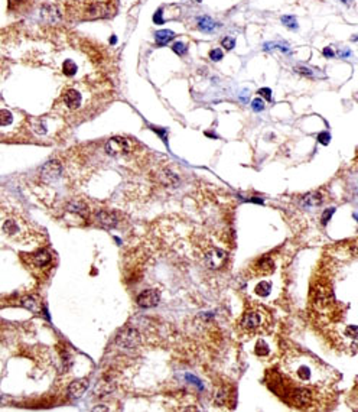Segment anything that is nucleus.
<instances>
[{"label":"nucleus","instance_id":"obj_1","mask_svg":"<svg viewBox=\"0 0 358 412\" xmlns=\"http://www.w3.org/2000/svg\"><path fill=\"white\" fill-rule=\"evenodd\" d=\"M283 367L286 375L289 376V382L295 385L310 388L324 386L326 373V370L324 369L326 366L315 356L293 352L283 359Z\"/></svg>","mask_w":358,"mask_h":412},{"label":"nucleus","instance_id":"obj_2","mask_svg":"<svg viewBox=\"0 0 358 412\" xmlns=\"http://www.w3.org/2000/svg\"><path fill=\"white\" fill-rule=\"evenodd\" d=\"M272 324V315L270 312L260 307L254 305L248 309L244 311L239 321L240 333L245 336H254V334H261L264 333Z\"/></svg>","mask_w":358,"mask_h":412},{"label":"nucleus","instance_id":"obj_3","mask_svg":"<svg viewBox=\"0 0 358 412\" xmlns=\"http://www.w3.org/2000/svg\"><path fill=\"white\" fill-rule=\"evenodd\" d=\"M20 259L33 276H48L55 265V258L48 249H38L33 253H20Z\"/></svg>","mask_w":358,"mask_h":412},{"label":"nucleus","instance_id":"obj_4","mask_svg":"<svg viewBox=\"0 0 358 412\" xmlns=\"http://www.w3.org/2000/svg\"><path fill=\"white\" fill-rule=\"evenodd\" d=\"M1 230L3 235L15 241H29V239L35 236L31 224L20 216H10L4 219Z\"/></svg>","mask_w":358,"mask_h":412},{"label":"nucleus","instance_id":"obj_5","mask_svg":"<svg viewBox=\"0 0 358 412\" xmlns=\"http://www.w3.org/2000/svg\"><path fill=\"white\" fill-rule=\"evenodd\" d=\"M106 152L110 156H114V158L124 156L130 152V142L126 137L113 136L106 142Z\"/></svg>","mask_w":358,"mask_h":412},{"label":"nucleus","instance_id":"obj_6","mask_svg":"<svg viewBox=\"0 0 358 412\" xmlns=\"http://www.w3.org/2000/svg\"><path fill=\"white\" fill-rule=\"evenodd\" d=\"M202 256H204L207 266L211 268V269H220L227 262V253L224 250L218 249V247H214V246L207 247L204 250Z\"/></svg>","mask_w":358,"mask_h":412},{"label":"nucleus","instance_id":"obj_7","mask_svg":"<svg viewBox=\"0 0 358 412\" xmlns=\"http://www.w3.org/2000/svg\"><path fill=\"white\" fill-rule=\"evenodd\" d=\"M61 172H62V167H61L60 161H49L41 168L39 177L42 179V182L52 184L61 177Z\"/></svg>","mask_w":358,"mask_h":412},{"label":"nucleus","instance_id":"obj_8","mask_svg":"<svg viewBox=\"0 0 358 412\" xmlns=\"http://www.w3.org/2000/svg\"><path fill=\"white\" fill-rule=\"evenodd\" d=\"M275 262L272 258L269 256H263L260 259H257L251 266H250V271L254 276H267L270 274L275 272Z\"/></svg>","mask_w":358,"mask_h":412},{"label":"nucleus","instance_id":"obj_9","mask_svg":"<svg viewBox=\"0 0 358 412\" xmlns=\"http://www.w3.org/2000/svg\"><path fill=\"white\" fill-rule=\"evenodd\" d=\"M161 301V294L158 290H145L137 295V305L140 308H152L156 307Z\"/></svg>","mask_w":358,"mask_h":412},{"label":"nucleus","instance_id":"obj_10","mask_svg":"<svg viewBox=\"0 0 358 412\" xmlns=\"http://www.w3.org/2000/svg\"><path fill=\"white\" fill-rule=\"evenodd\" d=\"M41 20L44 23L57 25L61 20L60 9L55 4H44L41 7Z\"/></svg>","mask_w":358,"mask_h":412},{"label":"nucleus","instance_id":"obj_11","mask_svg":"<svg viewBox=\"0 0 358 412\" xmlns=\"http://www.w3.org/2000/svg\"><path fill=\"white\" fill-rule=\"evenodd\" d=\"M62 102L65 103V106L69 109V110H77L80 106H81V102H82V96L78 90L75 88H68L65 90V93L62 94Z\"/></svg>","mask_w":358,"mask_h":412},{"label":"nucleus","instance_id":"obj_12","mask_svg":"<svg viewBox=\"0 0 358 412\" xmlns=\"http://www.w3.org/2000/svg\"><path fill=\"white\" fill-rule=\"evenodd\" d=\"M96 222L104 227H114L117 224V216L113 211H107V210H100L96 214Z\"/></svg>","mask_w":358,"mask_h":412},{"label":"nucleus","instance_id":"obj_13","mask_svg":"<svg viewBox=\"0 0 358 412\" xmlns=\"http://www.w3.org/2000/svg\"><path fill=\"white\" fill-rule=\"evenodd\" d=\"M107 12H109V6L106 3H101V1H96V3H91L87 10H85V15L88 17H93V19H97V17H103V16H107Z\"/></svg>","mask_w":358,"mask_h":412},{"label":"nucleus","instance_id":"obj_14","mask_svg":"<svg viewBox=\"0 0 358 412\" xmlns=\"http://www.w3.org/2000/svg\"><path fill=\"white\" fill-rule=\"evenodd\" d=\"M20 305H23L26 309L32 311V312H41L42 311V301L38 296L33 295H25L20 299Z\"/></svg>","mask_w":358,"mask_h":412},{"label":"nucleus","instance_id":"obj_15","mask_svg":"<svg viewBox=\"0 0 358 412\" xmlns=\"http://www.w3.org/2000/svg\"><path fill=\"white\" fill-rule=\"evenodd\" d=\"M87 388H88L87 379L75 380V382H72V383L69 385V388H68L69 396H71V398H78V396H81V395L87 391Z\"/></svg>","mask_w":358,"mask_h":412},{"label":"nucleus","instance_id":"obj_16","mask_svg":"<svg viewBox=\"0 0 358 412\" xmlns=\"http://www.w3.org/2000/svg\"><path fill=\"white\" fill-rule=\"evenodd\" d=\"M174 38H175V32H172L169 29H162V31L155 32V42H156L158 47H165Z\"/></svg>","mask_w":358,"mask_h":412},{"label":"nucleus","instance_id":"obj_17","mask_svg":"<svg viewBox=\"0 0 358 412\" xmlns=\"http://www.w3.org/2000/svg\"><path fill=\"white\" fill-rule=\"evenodd\" d=\"M324 203V197L319 194V192H312V194H308L306 197H303V200H302V204L305 206V207H318V206H321Z\"/></svg>","mask_w":358,"mask_h":412},{"label":"nucleus","instance_id":"obj_18","mask_svg":"<svg viewBox=\"0 0 358 412\" xmlns=\"http://www.w3.org/2000/svg\"><path fill=\"white\" fill-rule=\"evenodd\" d=\"M198 28L202 32H212L217 28V23L208 16H201L198 17Z\"/></svg>","mask_w":358,"mask_h":412},{"label":"nucleus","instance_id":"obj_19","mask_svg":"<svg viewBox=\"0 0 358 412\" xmlns=\"http://www.w3.org/2000/svg\"><path fill=\"white\" fill-rule=\"evenodd\" d=\"M62 71H64V74L66 77H74L77 74V71H78V67H77V64L72 59H66L62 64Z\"/></svg>","mask_w":358,"mask_h":412},{"label":"nucleus","instance_id":"obj_20","mask_svg":"<svg viewBox=\"0 0 358 412\" xmlns=\"http://www.w3.org/2000/svg\"><path fill=\"white\" fill-rule=\"evenodd\" d=\"M270 290H272V284L270 282H266V281H261L260 284H257V287L254 288V292L259 295V296H267L270 294Z\"/></svg>","mask_w":358,"mask_h":412},{"label":"nucleus","instance_id":"obj_21","mask_svg":"<svg viewBox=\"0 0 358 412\" xmlns=\"http://www.w3.org/2000/svg\"><path fill=\"white\" fill-rule=\"evenodd\" d=\"M267 353H269V349H267L266 342L259 340V342H257V344H256V354H257V356H260V357H264Z\"/></svg>","mask_w":358,"mask_h":412},{"label":"nucleus","instance_id":"obj_22","mask_svg":"<svg viewBox=\"0 0 358 412\" xmlns=\"http://www.w3.org/2000/svg\"><path fill=\"white\" fill-rule=\"evenodd\" d=\"M12 113L9 112V110H1L0 112V124L4 127V126H7L9 123H12Z\"/></svg>","mask_w":358,"mask_h":412},{"label":"nucleus","instance_id":"obj_23","mask_svg":"<svg viewBox=\"0 0 358 412\" xmlns=\"http://www.w3.org/2000/svg\"><path fill=\"white\" fill-rule=\"evenodd\" d=\"M282 22L285 26L288 28H292V29H298V23H296V19L293 16H282Z\"/></svg>","mask_w":358,"mask_h":412},{"label":"nucleus","instance_id":"obj_24","mask_svg":"<svg viewBox=\"0 0 358 412\" xmlns=\"http://www.w3.org/2000/svg\"><path fill=\"white\" fill-rule=\"evenodd\" d=\"M171 48L177 55H183L186 52V45L183 42H174Z\"/></svg>","mask_w":358,"mask_h":412},{"label":"nucleus","instance_id":"obj_25","mask_svg":"<svg viewBox=\"0 0 358 412\" xmlns=\"http://www.w3.org/2000/svg\"><path fill=\"white\" fill-rule=\"evenodd\" d=\"M223 57H224V54H223V51H221L220 48H214V50L210 51V58H211V61H214V62L221 61Z\"/></svg>","mask_w":358,"mask_h":412},{"label":"nucleus","instance_id":"obj_26","mask_svg":"<svg viewBox=\"0 0 358 412\" xmlns=\"http://www.w3.org/2000/svg\"><path fill=\"white\" fill-rule=\"evenodd\" d=\"M221 45L226 48V50H233L234 47H236V41L231 38V36H226V38H223V41H221Z\"/></svg>","mask_w":358,"mask_h":412},{"label":"nucleus","instance_id":"obj_27","mask_svg":"<svg viewBox=\"0 0 358 412\" xmlns=\"http://www.w3.org/2000/svg\"><path fill=\"white\" fill-rule=\"evenodd\" d=\"M153 23L156 25H163L165 23V19H163V10L162 9H158L153 15Z\"/></svg>","mask_w":358,"mask_h":412},{"label":"nucleus","instance_id":"obj_28","mask_svg":"<svg viewBox=\"0 0 358 412\" xmlns=\"http://www.w3.org/2000/svg\"><path fill=\"white\" fill-rule=\"evenodd\" d=\"M251 109H253L254 112H261V110L264 109V102H263L261 99H254V100L251 102Z\"/></svg>","mask_w":358,"mask_h":412},{"label":"nucleus","instance_id":"obj_29","mask_svg":"<svg viewBox=\"0 0 358 412\" xmlns=\"http://www.w3.org/2000/svg\"><path fill=\"white\" fill-rule=\"evenodd\" d=\"M259 94H260L261 97H264L267 102H270V100H272V90H270V88L263 87V88H260V90H259Z\"/></svg>","mask_w":358,"mask_h":412},{"label":"nucleus","instance_id":"obj_30","mask_svg":"<svg viewBox=\"0 0 358 412\" xmlns=\"http://www.w3.org/2000/svg\"><path fill=\"white\" fill-rule=\"evenodd\" d=\"M295 69H296L298 74H302V75H305V77H312V75H313L312 71H310L309 68H306V67H296Z\"/></svg>","mask_w":358,"mask_h":412},{"label":"nucleus","instance_id":"obj_31","mask_svg":"<svg viewBox=\"0 0 358 412\" xmlns=\"http://www.w3.org/2000/svg\"><path fill=\"white\" fill-rule=\"evenodd\" d=\"M322 55H324V57H326V58H334V57H335V52L332 51V48H331V47H326V48H324V50H322Z\"/></svg>","mask_w":358,"mask_h":412},{"label":"nucleus","instance_id":"obj_32","mask_svg":"<svg viewBox=\"0 0 358 412\" xmlns=\"http://www.w3.org/2000/svg\"><path fill=\"white\" fill-rule=\"evenodd\" d=\"M319 142L324 143V145H326V143L329 142V135H328V133H321V135H319Z\"/></svg>","mask_w":358,"mask_h":412},{"label":"nucleus","instance_id":"obj_33","mask_svg":"<svg viewBox=\"0 0 358 412\" xmlns=\"http://www.w3.org/2000/svg\"><path fill=\"white\" fill-rule=\"evenodd\" d=\"M334 211H335V208H331V210H328V211H326V213H325V214L322 216V223H324V224H325V223L328 222V219H329V217L332 216V213H334Z\"/></svg>","mask_w":358,"mask_h":412},{"label":"nucleus","instance_id":"obj_34","mask_svg":"<svg viewBox=\"0 0 358 412\" xmlns=\"http://www.w3.org/2000/svg\"><path fill=\"white\" fill-rule=\"evenodd\" d=\"M351 55V51L350 50H341L340 51V57L341 58H347V57H350Z\"/></svg>","mask_w":358,"mask_h":412},{"label":"nucleus","instance_id":"obj_35","mask_svg":"<svg viewBox=\"0 0 358 412\" xmlns=\"http://www.w3.org/2000/svg\"><path fill=\"white\" fill-rule=\"evenodd\" d=\"M116 42H117V38H116V36H112V38H110V44H116Z\"/></svg>","mask_w":358,"mask_h":412},{"label":"nucleus","instance_id":"obj_36","mask_svg":"<svg viewBox=\"0 0 358 412\" xmlns=\"http://www.w3.org/2000/svg\"><path fill=\"white\" fill-rule=\"evenodd\" d=\"M351 39H353V41H358V36H353Z\"/></svg>","mask_w":358,"mask_h":412},{"label":"nucleus","instance_id":"obj_37","mask_svg":"<svg viewBox=\"0 0 358 412\" xmlns=\"http://www.w3.org/2000/svg\"><path fill=\"white\" fill-rule=\"evenodd\" d=\"M15 1H25V0H15Z\"/></svg>","mask_w":358,"mask_h":412}]
</instances>
